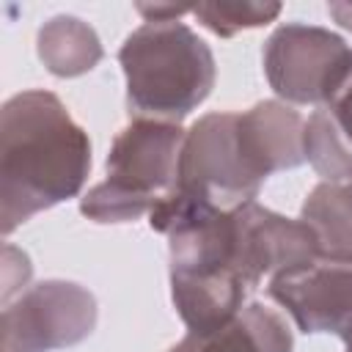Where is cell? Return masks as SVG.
I'll return each mask as SVG.
<instances>
[{
    "label": "cell",
    "mask_w": 352,
    "mask_h": 352,
    "mask_svg": "<svg viewBox=\"0 0 352 352\" xmlns=\"http://www.w3.org/2000/svg\"><path fill=\"white\" fill-rule=\"evenodd\" d=\"M91 170V143L50 91H22L0 110V228L74 198Z\"/></svg>",
    "instance_id": "6da1fadb"
},
{
    "label": "cell",
    "mask_w": 352,
    "mask_h": 352,
    "mask_svg": "<svg viewBox=\"0 0 352 352\" xmlns=\"http://www.w3.org/2000/svg\"><path fill=\"white\" fill-rule=\"evenodd\" d=\"M126 102L138 118L173 121L192 113L214 85V58L184 22H143L118 50Z\"/></svg>",
    "instance_id": "7a4b0ae2"
},
{
    "label": "cell",
    "mask_w": 352,
    "mask_h": 352,
    "mask_svg": "<svg viewBox=\"0 0 352 352\" xmlns=\"http://www.w3.org/2000/svg\"><path fill=\"white\" fill-rule=\"evenodd\" d=\"M184 129L173 121L135 118L107 154V179L85 192L80 212L96 223H126L151 214L176 192Z\"/></svg>",
    "instance_id": "3957f363"
},
{
    "label": "cell",
    "mask_w": 352,
    "mask_h": 352,
    "mask_svg": "<svg viewBox=\"0 0 352 352\" xmlns=\"http://www.w3.org/2000/svg\"><path fill=\"white\" fill-rule=\"evenodd\" d=\"M264 179L250 168L236 138V113H206L184 135L176 195L231 212L256 201Z\"/></svg>",
    "instance_id": "277c9868"
},
{
    "label": "cell",
    "mask_w": 352,
    "mask_h": 352,
    "mask_svg": "<svg viewBox=\"0 0 352 352\" xmlns=\"http://www.w3.org/2000/svg\"><path fill=\"white\" fill-rule=\"evenodd\" d=\"M96 327V300L72 280H41L6 305L0 352H52L80 344Z\"/></svg>",
    "instance_id": "5b68a950"
},
{
    "label": "cell",
    "mask_w": 352,
    "mask_h": 352,
    "mask_svg": "<svg viewBox=\"0 0 352 352\" xmlns=\"http://www.w3.org/2000/svg\"><path fill=\"white\" fill-rule=\"evenodd\" d=\"M349 60L346 41L314 25H280L264 44L270 88L294 104H324Z\"/></svg>",
    "instance_id": "8992f818"
},
{
    "label": "cell",
    "mask_w": 352,
    "mask_h": 352,
    "mask_svg": "<svg viewBox=\"0 0 352 352\" xmlns=\"http://www.w3.org/2000/svg\"><path fill=\"white\" fill-rule=\"evenodd\" d=\"M231 253L242 280L256 289L264 275H278L319 261L316 236L302 220H289L258 201L231 209Z\"/></svg>",
    "instance_id": "52a82bcc"
},
{
    "label": "cell",
    "mask_w": 352,
    "mask_h": 352,
    "mask_svg": "<svg viewBox=\"0 0 352 352\" xmlns=\"http://www.w3.org/2000/svg\"><path fill=\"white\" fill-rule=\"evenodd\" d=\"M270 297L280 302L302 333L352 330V264L314 261L297 270L272 275Z\"/></svg>",
    "instance_id": "ba28073f"
},
{
    "label": "cell",
    "mask_w": 352,
    "mask_h": 352,
    "mask_svg": "<svg viewBox=\"0 0 352 352\" xmlns=\"http://www.w3.org/2000/svg\"><path fill=\"white\" fill-rule=\"evenodd\" d=\"M236 138L245 160L261 179L275 170L297 168L305 160L302 116L272 99L236 113Z\"/></svg>",
    "instance_id": "9c48e42d"
},
{
    "label": "cell",
    "mask_w": 352,
    "mask_h": 352,
    "mask_svg": "<svg viewBox=\"0 0 352 352\" xmlns=\"http://www.w3.org/2000/svg\"><path fill=\"white\" fill-rule=\"evenodd\" d=\"M305 160L324 182L352 179V60L305 124Z\"/></svg>",
    "instance_id": "30bf717a"
},
{
    "label": "cell",
    "mask_w": 352,
    "mask_h": 352,
    "mask_svg": "<svg viewBox=\"0 0 352 352\" xmlns=\"http://www.w3.org/2000/svg\"><path fill=\"white\" fill-rule=\"evenodd\" d=\"M286 319L264 302H248L231 322L209 333H187L168 352H292Z\"/></svg>",
    "instance_id": "8fae6325"
},
{
    "label": "cell",
    "mask_w": 352,
    "mask_h": 352,
    "mask_svg": "<svg viewBox=\"0 0 352 352\" xmlns=\"http://www.w3.org/2000/svg\"><path fill=\"white\" fill-rule=\"evenodd\" d=\"M300 220L316 236L319 261L352 264V179L316 184L302 204Z\"/></svg>",
    "instance_id": "7c38bea8"
},
{
    "label": "cell",
    "mask_w": 352,
    "mask_h": 352,
    "mask_svg": "<svg viewBox=\"0 0 352 352\" xmlns=\"http://www.w3.org/2000/svg\"><path fill=\"white\" fill-rule=\"evenodd\" d=\"M102 44L91 25L60 14L38 30V58L55 77H77L102 60Z\"/></svg>",
    "instance_id": "4fadbf2b"
},
{
    "label": "cell",
    "mask_w": 352,
    "mask_h": 352,
    "mask_svg": "<svg viewBox=\"0 0 352 352\" xmlns=\"http://www.w3.org/2000/svg\"><path fill=\"white\" fill-rule=\"evenodd\" d=\"M192 14L204 28L228 38L242 28H261L280 14V3H198Z\"/></svg>",
    "instance_id": "5bb4252c"
},
{
    "label": "cell",
    "mask_w": 352,
    "mask_h": 352,
    "mask_svg": "<svg viewBox=\"0 0 352 352\" xmlns=\"http://www.w3.org/2000/svg\"><path fill=\"white\" fill-rule=\"evenodd\" d=\"M138 11L146 16V22H170V19H179L184 11H192V6H146V3H140Z\"/></svg>",
    "instance_id": "9a60e30c"
},
{
    "label": "cell",
    "mask_w": 352,
    "mask_h": 352,
    "mask_svg": "<svg viewBox=\"0 0 352 352\" xmlns=\"http://www.w3.org/2000/svg\"><path fill=\"white\" fill-rule=\"evenodd\" d=\"M327 8H330V14L338 19V25H344V28L352 30V6H349V3H330Z\"/></svg>",
    "instance_id": "2e32d148"
},
{
    "label": "cell",
    "mask_w": 352,
    "mask_h": 352,
    "mask_svg": "<svg viewBox=\"0 0 352 352\" xmlns=\"http://www.w3.org/2000/svg\"><path fill=\"white\" fill-rule=\"evenodd\" d=\"M344 344H346V352H352V330L344 336Z\"/></svg>",
    "instance_id": "e0dca14e"
}]
</instances>
